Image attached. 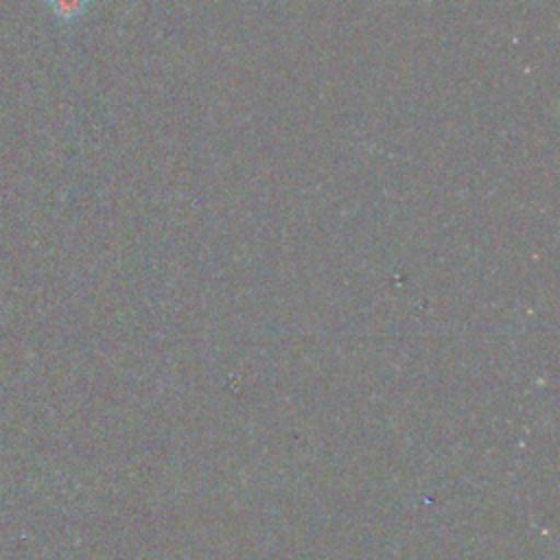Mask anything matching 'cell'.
I'll list each match as a JSON object with an SVG mask.
<instances>
[{
    "label": "cell",
    "mask_w": 560,
    "mask_h": 560,
    "mask_svg": "<svg viewBox=\"0 0 560 560\" xmlns=\"http://www.w3.org/2000/svg\"><path fill=\"white\" fill-rule=\"evenodd\" d=\"M48 11L59 20V22H74L79 20L92 0H44Z\"/></svg>",
    "instance_id": "1"
}]
</instances>
